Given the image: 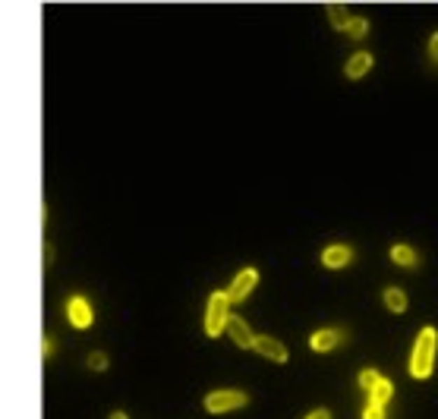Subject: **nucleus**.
<instances>
[{"instance_id":"obj_22","label":"nucleus","mask_w":438,"mask_h":419,"mask_svg":"<svg viewBox=\"0 0 438 419\" xmlns=\"http://www.w3.org/2000/svg\"><path fill=\"white\" fill-rule=\"evenodd\" d=\"M108 419H129V416H127V410H114Z\"/></svg>"},{"instance_id":"obj_21","label":"nucleus","mask_w":438,"mask_h":419,"mask_svg":"<svg viewBox=\"0 0 438 419\" xmlns=\"http://www.w3.org/2000/svg\"><path fill=\"white\" fill-rule=\"evenodd\" d=\"M306 419H331V413H328V410H312Z\"/></svg>"},{"instance_id":"obj_20","label":"nucleus","mask_w":438,"mask_h":419,"mask_svg":"<svg viewBox=\"0 0 438 419\" xmlns=\"http://www.w3.org/2000/svg\"><path fill=\"white\" fill-rule=\"evenodd\" d=\"M362 419H385V413H381V406L369 404V410H366V413H362Z\"/></svg>"},{"instance_id":"obj_23","label":"nucleus","mask_w":438,"mask_h":419,"mask_svg":"<svg viewBox=\"0 0 438 419\" xmlns=\"http://www.w3.org/2000/svg\"><path fill=\"white\" fill-rule=\"evenodd\" d=\"M429 48H432V57L438 60V35H435V38H432V45H429Z\"/></svg>"},{"instance_id":"obj_18","label":"nucleus","mask_w":438,"mask_h":419,"mask_svg":"<svg viewBox=\"0 0 438 419\" xmlns=\"http://www.w3.org/2000/svg\"><path fill=\"white\" fill-rule=\"evenodd\" d=\"M41 268H45V271H51V265H54V259H57V255H54V243L51 240H45L41 243Z\"/></svg>"},{"instance_id":"obj_12","label":"nucleus","mask_w":438,"mask_h":419,"mask_svg":"<svg viewBox=\"0 0 438 419\" xmlns=\"http://www.w3.org/2000/svg\"><path fill=\"white\" fill-rule=\"evenodd\" d=\"M325 16H328L331 29H337V32H344V29H347V22H350V13H347V7H344V3H328V7H325Z\"/></svg>"},{"instance_id":"obj_17","label":"nucleus","mask_w":438,"mask_h":419,"mask_svg":"<svg viewBox=\"0 0 438 419\" xmlns=\"http://www.w3.org/2000/svg\"><path fill=\"white\" fill-rule=\"evenodd\" d=\"M54 356H57V341H54L51 334H45V337H41V360L51 362Z\"/></svg>"},{"instance_id":"obj_2","label":"nucleus","mask_w":438,"mask_h":419,"mask_svg":"<svg viewBox=\"0 0 438 419\" xmlns=\"http://www.w3.org/2000/svg\"><path fill=\"white\" fill-rule=\"evenodd\" d=\"M64 315H66V322H70V328L89 331L92 325H95V306H92V299L85 297V293H73L64 306Z\"/></svg>"},{"instance_id":"obj_14","label":"nucleus","mask_w":438,"mask_h":419,"mask_svg":"<svg viewBox=\"0 0 438 419\" xmlns=\"http://www.w3.org/2000/svg\"><path fill=\"white\" fill-rule=\"evenodd\" d=\"M369 394H372V400H369V404L381 406V404H385L388 397H391V381H388V378H379V385H375V388H372V391H369Z\"/></svg>"},{"instance_id":"obj_16","label":"nucleus","mask_w":438,"mask_h":419,"mask_svg":"<svg viewBox=\"0 0 438 419\" xmlns=\"http://www.w3.org/2000/svg\"><path fill=\"white\" fill-rule=\"evenodd\" d=\"M391 259L397 262V265H413V262H416V255H413V249H410V246L397 243V246L391 249Z\"/></svg>"},{"instance_id":"obj_4","label":"nucleus","mask_w":438,"mask_h":419,"mask_svg":"<svg viewBox=\"0 0 438 419\" xmlns=\"http://www.w3.org/2000/svg\"><path fill=\"white\" fill-rule=\"evenodd\" d=\"M249 404V394L246 391H236V388H227V391H211L209 397L202 400V406L209 413H234V410H243Z\"/></svg>"},{"instance_id":"obj_11","label":"nucleus","mask_w":438,"mask_h":419,"mask_svg":"<svg viewBox=\"0 0 438 419\" xmlns=\"http://www.w3.org/2000/svg\"><path fill=\"white\" fill-rule=\"evenodd\" d=\"M85 369L95 375H104L111 369V353L108 350H89V356H85Z\"/></svg>"},{"instance_id":"obj_6","label":"nucleus","mask_w":438,"mask_h":419,"mask_svg":"<svg viewBox=\"0 0 438 419\" xmlns=\"http://www.w3.org/2000/svg\"><path fill=\"white\" fill-rule=\"evenodd\" d=\"M253 350H255V353H262L265 360H271V362H287V360H290V353H287L284 343L274 341V337H268V334L253 337Z\"/></svg>"},{"instance_id":"obj_3","label":"nucleus","mask_w":438,"mask_h":419,"mask_svg":"<svg viewBox=\"0 0 438 419\" xmlns=\"http://www.w3.org/2000/svg\"><path fill=\"white\" fill-rule=\"evenodd\" d=\"M227 306H230V299L224 290H215L209 297V306H205V334L209 337L224 334V325H227V315H230Z\"/></svg>"},{"instance_id":"obj_10","label":"nucleus","mask_w":438,"mask_h":419,"mask_svg":"<svg viewBox=\"0 0 438 419\" xmlns=\"http://www.w3.org/2000/svg\"><path fill=\"white\" fill-rule=\"evenodd\" d=\"M353 262V249L350 246H328L322 253V265L325 268H344Z\"/></svg>"},{"instance_id":"obj_15","label":"nucleus","mask_w":438,"mask_h":419,"mask_svg":"<svg viewBox=\"0 0 438 419\" xmlns=\"http://www.w3.org/2000/svg\"><path fill=\"white\" fill-rule=\"evenodd\" d=\"M344 32L350 35V38H362V35L369 32V22L362 20V16H350V22H347V29Z\"/></svg>"},{"instance_id":"obj_13","label":"nucleus","mask_w":438,"mask_h":419,"mask_svg":"<svg viewBox=\"0 0 438 419\" xmlns=\"http://www.w3.org/2000/svg\"><path fill=\"white\" fill-rule=\"evenodd\" d=\"M385 303H388V309H391V312H404L407 309L404 290H397V287H388V290H385Z\"/></svg>"},{"instance_id":"obj_1","label":"nucleus","mask_w":438,"mask_h":419,"mask_svg":"<svg viewBox=\"0 0 438 419\" xmlns=\"http://www.w3.org/2000/svg\"><path fill=\"white\" fill-rule=\"evenodd\" d=\"M435 347H438L435 328H423V334L416 337V347H413V360H410V375L413 378H429L432 375V366H435Z\"/></svg>"},{"instance_id":"obj_19","label":"nucleus","mask_w":438,"mask_h":419,"mask_svg":"<svg viewBox=\"0 0 438 419\" xmlns=\"http://www.w3.org/2000/svg\"><path fill=\"white\" fill-rule=\"evenodd\" d=\"M379 378H381V375L375 372V369H362V375H360V385L366 388V391H372V388L379 385Z\"/></svg>"},{"instance_id":"obj_7","label":"nucleus","mask_w":438,"mask_h":419,"mask_svg":"<svg viewBox=\"0 0 438 419\" xmlns=\"http://www.w3.org/2000/svg\"><path fill=\"white\" fill-rule=\"evenodd\" d=\"M344 341H347V334H344V331L322 328V331H316V334L309 337V347L316 350V353H331V350H334L337 343H344Z\"/></svg>"},{"instance_id":"obj_5","label":"nucleus","mask_w":438,"mask_h":419,"mask_svg":"<svg viewBox=\"0 0 438 419\" xmlns=\"http://www.w3.org/2000/svg\"><path fill=\"white\" fill-rule=\"evenodd\" d=\"M255 284H259V271H255V268H243V271L234 278V284H230L227 299L230 303H243V299L255 290Z\"/></svg>"},{"instance_id":"obj_9","label":"nucleus","mask_w":438,"mask_h":419,"mask_svg":"<svg viewBox=\"0 0 438 419\" xmlns=\"http://www.w3.org/2000/svg\"><path fill=\"white\" fill-rule=\"evenodd\" d=\"M369 70H372V54L356 51L353 57L347 60V66H344V76H347V79H362Z\"/></svg>"},{"instance_id":"obj_8","label":"nucleus","mask_w":438,"mask_h":419,"mask_svg":"<svg viewBox=\"0 0 438 419\" xmlns=\"http://www.w3.org/2000/svg\"><path fill=\"white\" fill-rule=\"evenodd\" d=\"M224 331H227L230 341H234L240 350H249V347H253V337H255V334L249 331V325L243 322L240 315H227V325H224Z\"/></svg>"}]
</instances>
